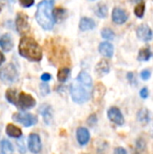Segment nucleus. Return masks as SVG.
<instances>
[{"label":"nucleus","instance_id":"obj_34","mask_svg":"<svg viewBox=\"0 0 153 154\" xmlns=\"http://www.w3.org/2000/svg\"><path fill=\"white\" fill-rule=\"evenodd\" d=\"M96 122H97V117H96V115H91V116L88 117V119H87V124H88L90 126H94V125L96 124Z\"/></svg>","mask_w":153,"mask_h":154},{"label":"nucleus","instance_id":"obj_16","mask_svg":"<svg viewBox=\"0 0 153 154\" xmlns=\"http://www.w3.org/2000/svg\"><path fill=\"white\" fill-rule=\"evenodd\" d=\"M99 52L106 58H112L114 54V46L107 42H101L98 47Z\"/></svg>","mask_w":153,"mask_h":154},{"label":"nucleus","instance_id":"obj_19","mask_svg":"<svg viewBox=\"0 0 153 154\" xmlns=\"http://www.w3.org/2000/svg\"><path fill=\"white\" fill-rule=\"evenodd\" d=\"M96 27V23L93 19L88 17H83L81 18L79 22V29L83 32L87 30H92Z\"/></svg>","mask_w":153,"mask_h":154},{"label":"nucleus","instance_id":"obj_32","mask_svg":"<svg viewBox=\"0 0 153 154\" xmlns=\"http://www.w3.org/2000/svg\"><path fill=\"white\" fill-rule=\"evenodd\" d=\"M19 3L23 7L28 8L34 4V0H19Z\"/></svg>","mask_w":153,"mask_h":154},{"label":"nucleus","instance_id":"obj_8","mask_svg":"<svg viewBox=\"0 0 153 154\" xmlns=\"http://www.w3.org/2000/svg\"><path fill=\"white\" fill-rule=\"evenodd\" d=\"M17 105L23 110H28L36 106V100L34 97L24 92H21L18 97Z\"/></svg>","mask_w":153,"mask_h":154},{"label":"nucleus","instance_id":"obj_45","mask_svg":"<svg viewBox=\"0 0 153 154\" xmlns=\"http://www.w3.org/2000/svg\"><path fill=\"white\" fill-rule=\"evenodd\" d=\"M12 1H13V0H12Z\"/></svg>","mask_w":153,"mask_h":154},{"label":"nucleus","instance_id":"obj_40","mask_svg":"<svg viewBox=\"0 0 153 154\" xmlns=\"http://www.w3.org/2000/svg\"><path fill=\"white\" fill-rule=\"evenodd\" d=\"M5 56H4V54L0 51V66L5 62Z\"/></svg>","mask_w":153,"mask_h":154},{"label":"nucleus","instance_id":"obj_26","mask_svg":"<svg viewBox=\"0 0 153 154\" xmlns=\"http://www.w3.org/2000/svg\"><path fill=\"white\" fill-rule=\"evenodd\" d=\"M5 97H6V100L13 104V105H17V99H16V90L14 89H12V88H9L6 90L5 92Z\"/></svg>","mask_w":153,"mask_h":154},{"label":"nucleus","instance_id":"obj_9","mask_svg":"<svg viewBox=\"0 0 153 154\" xmlns=\"http://www.w3.org/2000/svg\"><path fill=\"white\" fill-rule=\"evenodd\" d=\"M28 148L30 152L33 154L39 153L41 151L42 144L39 134L34 133L30 134V135L28 136Z\"/></svg>","mask_w":153,"mask_h":154},{"label":"nucleus","instance_id":"obj_15","mask_svg":"<svg viewBox=\"0 0 153 154\" xmlns=\"http://www.w3.org/2000/svg\"><path fill=\"white\" fill-rule=\"evenodd\" d=\"M106 87L102 83H97L93 91V99L95 103H100L106 94Z\"/></svg>","mask_w":153,"mask_h":154},{"label":"nucleus","instance_id":"obj_38","mask_svg":"<svg viewBox=\"0 0 153 154\" xmlns=\"http://www.w3.org/2000/svg\"><path fill=\"white\" fill-rule=\"evenodd\" d=\"M41 80H42V81L47 82V81H49V80L51 79V76H50V74H49V73H44V74H42V75H41Z\"/></svg>","mask_w":153,"mask_h":154},{"label":"nucleus","instance_id":"obj_39","mask_svg":"<svg viewBox=\"0 0 153 154\" xmlns=\"http://www.w3.org/2000/svg\"><path fill=\"white\" fill-rule=\"evenodd\" d=\"M127 79L128 80L131 82V83H133V80H135V78H134V74L133 72H129L127 74Z\"/></svg>","mask_w":153,"mask_h":154},{"label":"nucleus","instance_id":"obj_28","mask_svg":"<svg viewBox=\"0 0 153 154\" xmlns=\"http://www.w3.org/2000/svg\"><path fill=\"white\" fill-rule=\"evenodd\" d=\"M96 14L100 18H106L107 16V7L104 4H100L96 9Z\"/></svg>","mask_w":153,"mask_h":154},{"label":"nucleus","instance_id":"obj_27","mask_svg":"<svg viewBox=\"0 0 153 154\" xmlns=\"http://www.w3.org/2000/svg\"><path fill=\"white\" fill-rule=\"evenodd\" d=\"M144 12H145V4L144 2H141L134 8V14L138 18H142L144 15Z\"/></svg>","mask_w":153,"mask_h":154},{"label":"nucleus","instance_id":"obj_24","mask_svg":"<svg viewBox=\"0 0 153 154\" xmlns=\"http://www.w3.org/2000/svg\"><path fill=\"white\" fill-rule=\"evenodd\" d=\"M151 57V51L150 48H142L140 50L138 54V60L140 61H148Z\"/></svg>","mask_w":153,"mask_h":154},{"label":"nucleus","instance_id":"obj_41","mask_svg":"<svg viewBox=\"0 0 153 154\" xmlns=\"http://www.w3.org/2000/svg\"><path fill=\"white\" fill-rule=\"evenodd\" d=\"M4 5H5V0H0V11H1L2 7L4 6Z\"/></svg>","mask_w":153,"mask_h":154},{"label":"nucleus","instance_id":"obj_29","mask_svg":"<svg viewBox=\"0 0 153 154\" xmlns=\"http://www.w3.org/2000/svg\"><path fill=\"white\" fill-rule=\"evenodd\" d=\"M101 35L106 40H114V38H115V32L109 28L103 29L101 32Z\"/></svg>","mask_w":153,"mask_h":154},{"label":"nucleus","instance_id":"obj_21","mask_svg":"<svg viewBox=\"0 0 153 154\" xmlns=\"http://www.w3.org/2000/svg\"><path fill=\"white\" fill-rule=\"evenodd\" d=\"M13 153H14V147L12 143L6 139H3L0 143V154Z\"/></svg>","mask_w":153,"mask_h":154},{"label":"nucleus","instance_id":"obj_12","mask_svg":"<svg viewBox=\"0 0 153 154\" xmlns=\"http://www.w3.org/2000/svg\"><path fill=\"white\" fill-rule=\"evenodd\" d=\"M112 19L114 23L117 24H123L127 21L128 14L124 9L120 7H115L112 12Z\"/></svg>","mask_w":153,"mask_h":154},{"label":"nucleus","instance_id":"obj_37","mask_svg":"<svg viewBox=\"0 0 153 154\" xmlns=\"http://www.w3.org/2000/svg\"><path fill=\"white\" fill-rule=\"evenodd\" d=\"M114 154H127V152L124 148L123 147H117L115 149Z\"/></svg>","mask_w":153,"mask_h":154},{"label":"nucleus","instance_id":"obj_18","mask_svg":"<svg viewBox=\"0 0 153 154\" xmlns=\"http://www.w3.org/2000/svg\"><path fill=\"white\" fill-rule=\"evenodd\" d=\"M5 133H6V134L9 137L15 138V139H18V138H20L23 135L22 130L19 127H17L14 125H13V124H8L6 125Z\"/></svg>","mask_w":153,"mask_h":154},{"label":"nucleus","instance_id":"obj_44","mask_svg":"<svg viewBox=\"0 0 153 154\" xmlns=\"http://www.w3.org/2000/svg\"><path fill=\"white\" fill-rule=\"evenodd\" d=\"M51 1H52V0H51Z\"/></svg>","mask_w":153,"mask_h":154},{"label":"nucleus","instance_id":"obj_17","mask_svg":"<svg viewBox=\"0 0 153 154\" xmlns=\"http://www.w3.org/2000/svg\"><path fill=\"white\" fill-rule=\"evenodd\" d=\"M39 112L41 115V116L43 117V121L45 122V124L47 125H50L51 121H52V113H51V107L45 104L42 105L40 108H39Z\"/></svg>","mask_w":153,"mask_h":154},{"label":"nucleus","instance_id":"obj_11","mask_svg":"<svg viewBox=\"0 0 153 154\" xmlns=\"http://www.w3.org/2000/svg\"><path fill=\"white\" fill-rule=\"evenodd\" d=\"M136 33H137L138 38L143 42H149L152 39L153 37L151 29L149 27V25H147L145 23H142L138 26Z\"/></svg>","mask_w":153,"mask_h":154},{"label":"nucleus","instance_id":"obj_36","mask_svg":"<svg viewBox=\"0 0 153 154\" xmlns=\"http://www.w3.org/2000/svg\"><path fill=\"white\" fill-rule=\"evenodd\" d=\"M140 96H141V97L143 98V99L148 98V97H149V90H148V88H142V90L140 91Z\"/></svg>","mask_w":153,"mask_h":154},{"label":"nucleus","instance_id":"obj_30","mask_svg":"<svg viewBox=\"0 0 153 154\" xmlns=\"http://www.w3.org/2000/svg\"><path fill=\"white\" fill-rule=\"evenodd\" d=\"M136 148L139 152H143L146 148V143L143 139L142 138H139L137 141H136Z\"/></svg>","mask_w":153,"mask_h":154},{"label":"nucleus","instance_id":"obj_33","mask_svg":"<svg viewBox=\"0 0 153 154\" xmlns=\"http://www.w3.org/2000/svg\"><path fill=\"white\" fill-rule=\"evenodd\" d=\"M151 71L150 69H144L141 73V78L143 80H148L151 78Z\"/></svg>","mask_w":153,"mask_h":154},{"label":"nucleus","instance_id":"obj_20","mask_svg":"<svg viewBox=\"0 0 153 154\" xmlns=\"http://www.w3.org/2000/svg\"><path fill=\"white\" fill-rule=\"evenodd\" d=\"M110 70V66L107 60H101L96 66V72L99 76H104L107 74Z\"/></svg>","mask_w":153,"mask_h":154},{"label":"nucleus","instance_id":"obj_13","mask_svg":"<svg viewBox=\"0 0 153 154\" xmlns=\"http://www.w3.org/2000/svg\"><path fill=\"white\" fill-rule=\"evenodd\" d=\"M77 140L80 145H86L90 140V134L87 128L78 127L77 129Z\"/></svg>","mask_w":153,"mask_h":154},{"label":"nucleus","instance_id":"obj_3","mask_svg":"<svg viewBox=\"0 0 153 154\" xmlns=\"http://www.w3.org/2000/svg\"><path fill=\"white\" fill-rule=\"evenodd\" d=\"M35 18L38 23L44 30H51L55 23L53 18L52 1L43 0L41 3H39L37 6Z\"/></svg>","mask_w":153,"mask_h":154},{"label":"nucleus","instance_id":"obj_31","mask_svg":"<svg viewBox=\"0 0 153 154\" xmlns=\"http://www.w3.org/2000/svg\"><path fill=\"white\" fill-rule=\"evenodd\" d=\"M40 90H41V96H46L48 94H50V87L47 83H41L40 85Z\"/></svg>","mask_w":153,"mask_h":154},{"label":"nucleus","instance_id":"obj_42","mask_svg":"<svg viewBox=\"0 0 153 154\" xmlns=\"http://www.w3.org/2000/svg\"><path fill=\"white\" fill-rule=\"evenodd\" d=\"M133 2H139V1H142V0H132Z\"/></svg>","mask_w":153,"mask_h":154},{"label":"nucleus","instance_id":"obj_25","mask_svg":"<svg viewBox=\"0 0 153 154\" xmlns=\"http://www.w3.org/2000/svg\"><path fill=\"white\" fill-rule=\"evenodd\" d=\"M66 10L64 8L61 7H58L53 11V18H54V22H60L62 20L65 19L66 17Z\"/></svg>","mask_w":153,"mask_h":154},{"label":"nucleus","instance_id":"obj_1","mask_svg":"<svg viewBox=\"0 0 153 154\" xmlns=\"http://www.w3.org/2000/svg\"><path fill=\"white\" fill-rule=\"evenodd\" d=\"M93 81L89 74L85 71H81L77 79L70 85V95L72 100L77 104H84L92 95Z\"/></svg>","mask_w":153,"mask_h":154},{"label":"nucleus","instance_id":"obj_23","mask_svg":"<svg viewBox=\"0 0 153 154\" xmlns=\"http://www.w3.org/2000/svg\"><path fill=\"white\" fill-rule=\"evenodd\" d=\"M69 74H70V69L69 68H67V67L60 68L58 71V74H57L58 80L60 82H65L69 79Z\"/></svg>","mask_w":153,"mask_h":154},{"label":"nucleus","instance_id":"obj_10","mask_svg":"<svg viewBox=\"0 0 153 154\" xmlns=\"http://www.w3.org/2000/svg\"><path fill=\"white\" fill-rule=\"evenodd\" d=\"M107 116L111 122H113L114 124H115L119 126H121L124 124V117L121 110L118 107H115V106L110 107L107 111Z\"/></svg>","mask_w":153,"mask_h":154},{"label":"nucleus","instance_id":"obj_35","mask_svg":"<svg viewBox=\"0 0 153 154\" xmlns=\"http://www.w3.org/2000/svg\"><path fill=\"white\" fill-rule=\"evenodd\" d=\"M17 146H18V150H19V152L20 153H25L26 150H25V146H24V143L22 140H18L17 141Z\"/></svg>","mask_w":153,"mask_h":154},{"label":"nucleus","instance_id":"obj_14","mask_svg":"<svg viewBox=\"0 0 153 154\" xmlns=\"http://www.w3.org/2000/svg\"><path fill=\"white\" fill-rule=\"evenodd\" d=\"M0 47L5 51H10L14 47L12 36L9 33H5L0 37Z\"/></svg>","mask_w":153,"mask_h":154},{"label":"nucleus","instance_id":"obj_6","mask_svg":"<svg viewBox=\"0 0 153 154\" xmlns=\"http://www.w3.org/2000/svg\"><path fill=\"white\" fill-rule=\"evenodd\" d=\"M13 120L23 125L24 127H31L37 124V116L29 113H15L13 115Z\"/></svg>","mask_w":153,"mask_h":154},{"label":"nucleus","instance_id":"obj_7","mask_svg":"<svg viewBox=\"0 0 153 154\" xmlns=\"http://www.w3.org/2000/svg\"><path fill=\"white\" fill-rule=\"evenodd\" d=\"M15 26L17 32L22 34L25 35L30 32V24L28 16L23 13H18L15 18Z\"/></svg>","mask_w":153,"mask_h":154},{"label":"nucleus","instance_id":"obj_2","mask_svg":"<svg viewBox=\"0 0 153 154\" xmlns=\"http://www.w3.org/2000/svg\"><path fill=\"white\" fill-rule=\"evenodd\" d=\"M19 53L31 61H40L42 58V49L32 37L23 36L19 42Z\"/></svg>","mask_w":153,"mask_h":154},{"label":"nucleus","instance_id":"obj_5","mask_svg":"<svg viewBox=\"0 0 153 154\" xmlns=\"http://www.w3.org/2000/svg\"><path fill=\"white\" fill-rule=\"evenodd\" d=\"M18 79V72L13 64H8L0 70V80L5 84H12Z\"/></svg>","mask_w":153,"mask_h":154},{"label":"nucleus","instance_id":"obj_22","mask_svg":"<svg viewBox=\"0 0 153 154\" xmlns=\"http://www.w3.org/2000/svg\"><path fill=\"white\" fill-rule=\"evenodd\" d=\"M137 120L140 123L142 124H147L150 122L151 120V116H150V111L147 108H142L138 111L137 113Z\"/></svg>","mask_w":153,"mask_h":154},{"label":"nucleus","instance_id":"obj_43","mask_svg":"<svg viewBox=\"0 0 153 154\" xmlns=\"http://www.w3.org/2000/svg\"><path fill=\"white\" fill-rule=\"evenodd\" d=\"M0 132H1V129H0Z\"/></svg>","mask_w":153,"mask_h":154},{"label":"nucleus","instance_id":"obj_4","mask_svg":"<svg viewBox=\"0 0 153 154\" xmlns=\"http://www.w3.org/2000/svg\"><path fill=\"white\" fill-rule=\"evenodd\" d=\"M47 53L49 60L54 64H65L70 62L69 56L66 48L60 45L59 42L54 40H50V42H47Z\"/></svg>","mask_w":153,"mask_h":154}]
</instances>
